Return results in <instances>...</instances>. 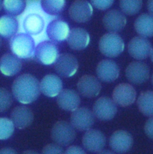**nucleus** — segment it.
Listing matches in <instances>:
<instances>
[{
	"label": "nucleus",
	"mask_w": 153,
	"mask_h": 154,
	"mask_svg": "<svg viewBox=\"0 0 153 154\" xmlns=\"http://www.w3.org/2000/svg\"><path fill=\"white\" fill-rule=\"evenodd\" d=\"M119 6L124 13L133 15L140 10L142 1L140 0H121L119 1Z\"/></svg>",
	"instance_id": "obj_30"
},
{
	"label": "nucleus",
	"mask_w": 153,
	"mask_h": 154,
	"mask_svg": "<svg viewBox=\"0 0 153 154\" xmlns=\"http://www.w3.org/2000/svg\"><path fill=\"white\" fill-rule=\"evenodd\" d=\"M0 154H17V153L11 148L5 147L1 149Z\"/></svg>",
	"instance_id": "obj_37"
},
{
	"label": "nucleus",
	"mask_w": 153,
	"mask_h": 154,
	"mask_svg": "<svg viewBox=\"0 0 153 154\" xmlns=\"http://www.w3.org/2000/svg\"><path fill=\"white\" fill-rule=\"evenodd\" d=\"M125 14L116 9L108 10L103 17V23L109 32L116 33L122 30L126 24Z\"/></svg>",
	"instance_id": "obj_13"
},
{
	"label": "nucleus",
	"mask_w": 153,
	"mask_h": 154,
	"mask_svg": "<svg viewBox=\"0 0 153 154\" xmlns=\"http://www.w3.org/2000/svg\"><path fill=\"white\" fill-rule=\"evenodd\" d=\"M98 48L103 55L109 57H116L123 51L124 42L117 33L107 32L100 37Z\"/></svg>",
	"instance_id": "obj_3"
},
{
	"label": "nucleus",
	"mask_w": 153,
	"mask_h": 154,
	"mask_svg": "<svg viewBox=\"0 0 153 154\" xmlns=\"http://www.w3.org/2000/svg\"><path fill=\"white\" fill-rule=\"evenodd\" d=\"M94 114L89 108H78L71 114L70 122L79 131H88L94 123Z\"/></svg>",
	"instance_id": "obj_7"
},
{
	"label": "nucleus",
	"mask_w": 153,
	"mask_h": 154,
	"mask_svg": "<svg viewBox=\"0 0 153 154\" xmlns=\"http://www.w3.org/2000/svg\"><path fill=\"white\" fill-rule=\"evenodd\" d=\"M136 32L142 37H148L153 35V15L148 13L140 14L134 23Z\"/></svg>",
	"instance_id": "obj_24"
},
{
	"label": "nucleus",
	"mask_w": 153,
	"mask_h": 154,
	"mask_svg": "<svg viewBox=\"0 0 153 154\" xmlns=\"http://www.w3.org/2000/svg\"><path fill=\"white\" fill-rule=\"evenodd\" d=\"M22 154H39L37 152L32 150H28L23 152Z\"/></svg>",
	"instance_id": "obj_40"
},
{
	"label": "nucleus",
	"mask_w": 153,
	"mask_h": 154,
	"mask_svg": "<svg viewBox=\"0 0 153 154\" xmlns=\"http://www.w3.org/2000/svg\"><path fill=\"white\" fill-rule=\"evenodd\" d=\"M67 43L73 49L81 50L85 48L89 42V35L83 28H71L67 38Z\"/></svg>",
	"instance_id": "obj_22"
},
{
	"label": "nucleus",
	"mask_w": 153,
	"mask_h": 154,
	"mask_svg": "<svg viewBox=\"0 0 153 154\" xmlns=\"http://www.w3.org/2000/svg\"><path fill=\"white\" fill-rule=\"evenodd\" d=\"M11 120L18 129H24L29 126L34 120L32 109L26 106H17L10 114Z\"/></svg>",
	"instance_id": "obj_19"
},
{
	"label": "nucleus",
	"mask_w": 153,
	"mask_h": 154,
	"mask_svg": "<svg viewBox=\"0 0 153 154\" xmlns=\"http://www.w3.org/2000/svg\"><path fill=\"white\" fill-rule=\"evenodd\" d=\"M64 154H86V152L79 146H71L66 149Z\"/></svg>",
	"instance_id": "obj_36"
},
{
	"label": "nucleus",
	"mask_w": 153,
	"mask_h": 154,
	"mask_svg": "<svg viewBox=\"0 0 153 154\" xmlns=\"http://www.w3.org/2000/svg\"><path fill=\"white\" fill-rule=\"evenodd\" d=\"M144 130L147 136L153 139V117L147 120L144 126Z\"/></svg>",
	"instance_id": "obj_35"
},
{
	"label": "nucleus",
	"mask_w": 153,
	"mask_h": 154,
	"mask_svg": "<svg viewBox=\"0 0 153 154\" xmlns=\"http://www.w3.org/2000/svg\"><path fill=\"white\" fill-rule=\"evenodd\" d=\"M63 149L57 144L50 143L46 145L41 154H64Z\"/></svg>",
	"instance_id": "obj_33"
},
{
	"label": "nucleus",
	"mask_w": 153,
	"mask_h": 154,
	"mask_svg": "<svg viewBox=\"0 0 153 154\" xmlns=\"http://www.w3.org/2000/svg\"><path fill=\"white\" fill-rule=\"evenodd\" d=\"M40 91V82L31 74L25 73L19 75L12 84V92L14 97L24 104L35 100Z\"/></svg>",
	"instance_id": "obj_1"
},
{
	"label": "nucleus",
	"mask_w": 153,
	"mask_h": 154,
	"mask_svg": "<svg viewBox=\"0 0 153 154\" xmlns=\"http://www.w3.org/2000/svg\"><path fill=\"white\" fill-rule=\"evenodd\" d=\"M10 46L12 52L19 58L28 59L34 55L35 42L27 33L19 32L12 37L10 41Z\"/></svg>",
	"instance_id": "obj_2"
},
{
	"label": "nucleus",
	"mask_w": 153,
	"mask_h": 154,
	"mask_svg": "<svg viewBox=\"0 0 153 154\" xmlns=\"http://www.w3.org/2000/svg\"><path fill=\"white\" fill-rule=\"evenodd\" d=\"M40 4L46 13L50 15H56L64 8L65 1L64 0H42Z\"/></svg>",
	"instance_id": "obj_29"
},
{
	"label": "nucleus",
	"mask_w": 153,
	"mask_h": 154,
	"mask_svg": "<svg viewBox=\"0 0 153 154\" xmlns=\"http://www.w3.org/2000/svg\"><path fill=\"white\" fill-rule=\"evenodd\" d=\"M77 90L80 94L88 97L97 96L101 89L100 81L94 76L85 75L82 76L77 83Z\"/></svg>",
	"instance_id": "obj_14"
},
{
	"label": "nucleus",
	"mask_w": 153,
	"mask_h": 154,
	"mask_svg": "<svg viewBox=\"0 0 153 154\" xmlns=\"http://www.w3.org/2000/svg\"><path fill=\"white\" fill-rule=\"evenodd\" d=\"M97 154H115V153L110 150H101V151L99 152Z\"/></svg>",
	"instance_id": "obj_39"
},
{
	"label": "nucleus",
	"mask_w": 153,
	"mask_h": 154,
	"mask_svg": "<svg viewBox=\"0 0 153 154\" xmlns=\"http://www.w3.org/2000/svg\"><path fill=\"white\" fill-rule=\"evenodd\" d=\"M92 112L99 120L105 121L112 119L117 112L115 102L109 97L102 96L94 103Z\"/></svg>",
	"instance_id": "obj_6"
},
{
	"label": "nucleus",
	"mask_w": 153,
	"mask_h": 154,
	"mask_svg": "<svg viewBox=\"0 0 153 154\" xmlns=\"http://www.w3.org/2000/svg\"><path fill=\"white\" fill-rule=\"evenodd\" d=\"M151 81H152V83L153 84V73H152V77H151Z\"/></svg>",
	"instance_id": "obj_42"
},
{
	"label": "nucleus",
	"mask_w": 153,
	"mask_h": 154,
	"mask_svg": "<svg viewBox=\"0 0 153 154\" xmlns=\"http://www.w3.org/2000/svg\"><path fill=\"white\" fill-rule=\"evenodd\" d=\"M59 55L58 46L55 42L50 40L40 42L37 45L34 52L35 59L46 65L55 63Z\"/></svg>",
	"instance_id": "obj_5"
},
{
	"label": "nucleus",
	"mask_w": 153,
	"mask_h": 154,
	"mask_svg": "<svg viewBox=\"0 0 153 154\" xmlns=\"http://www.w3.org/2000/svg\"><path fill=\"white\" fill-rule=\"evenodd\" d=\"M151 42L145 37L136 36L128 43V51L137 60H143L150 55L152 51Z\"/></svg>",
	"instance_id": "obj_10"
},
{
	"label": "nucleus",
	"mask_w": 153,
	"mask_h": 154,
	"mask_svg": "<svg viewBox=\"0 0 153 154\" xmlns=\"http://www.w3.org/2000/svg\"><path fill=\"white\" fill-rule=\"evenodd\" d=\"M0 110L1 112L7 110L11 105L12 96L5 88L1 87L0 91Z\"/></svg>",
	"instance_id": "obj_32"
},
{
	"label": "nucleus",
	"mask_w": 153,
	"mask_h": 154,
	"mask_svg": "<svg viewBox=\"0 0 153 154\" xmlns=\"http://www.w3.org/2000/svg\"><path fill=\"white\" fill-rule=\"evenodd\" d=\"M93 12L91 4L84 0H76L71 4L68 13L70 17L77 22H85L90 19Z\"/></svg>",
	"instance_id": "obj_15"
},
{
	"label": "nucleus",
	"mask_w": 153,
	"mask_h": 154,
	"mask_svg": "<svg viewBox=\"0 0 153 154\" xmlns=\"http://www.w3.org/2000/svg\"><path fill=\"white\" fill-rule=\"evenodd\" d=\"M147 8L150 14L153 15V1H148L147 2Z\"/></svg>",
	"instance_id": "obj_38"
},
{
	"label": "nucleus",
	"mask_w": 153,
	"mask_h": 154,
	"mask_svg": "<svg viewBox=\"0 0 153 154\" xmlns=\"http://www.w3.org/2000/svg\"><path fill=\"white\" fill-rule=\"evenodd\" d=\"M113 2V0H93L91 3L98 9L105 10L110 7Z\"/></svg>",
	"instance_id": "obj_34"
},
{
	"label": "nucleus",
	"mask_w": 153,
	"mask_h": 154,
	"mask_svg": "<svg viewBox=\"0 0 153 154\" xmlns=\"http://www.w3.org/2000/svg\"><path fill=\"white\" fill-rule=\"evenodd\" d=\"M1 2L5 11L13 16L21 14L26 5V1L23 0H4Z\"/></svg>",
	"instance_id": "obj_28"
},
{
	"label": "nucleus",
	"mask_w": 153,
	"mask_h": 154,
	"mask_svg": "<svg viewBox=\"0 0 153 154\" xmlns=\"http://www.w3.org/2000/svg\"><path fill=\"white\" fill-rule=\"evenodd\" d=\"M136 91L134 87L128 83H121L117 85L113 92L112 98L115 103L127 106L131 105L136 99Z\"/></svg>",
	"instance_id": "obj_11"
},
{
	"label": "nucleus",
	"mask_w": 153,
	"mask_h": 154,
	"mask_svg": "<svg viewBox=\"0 0 153 154\" xmlns=\"http://www.w3.org/2000/svg\"><path fill=\"white\" fill-rule=\"evenodd\" d=\"M23 29L29 35H35L40 34L44 26V21L42 16L37 13H30L24 19Z\"/></svg>",
	"instance_id": "obj_25"
},
{
	"label": "nucleus",
	"mask_w": 153,
	"mask_h": 154,
	"mask_svg": "<svg viewBox=\"0 0 153 154\" xmlns=\"http://www.w3.org/2000/svg\"><path fill=\"white\" fill-rule=\"evenodd\" d=\"M19 23L17 19L13 16L6 14L0 18V34L1 36L9 38L16 34Z\"/></svg>",
	"instance_id": "obj_26"
},
{
	"label": "nucleus",
	"mask_w": 153,
	"mask_h": 154,
	"mask_svg": "<svg viewBox=\"0 0 153 154\" xmlns=\"http://www.w3.org/2000/svg\"><path fill=\"white\" fill-rule=\"evenodd\" d=\"M56 103L61 109L73 112L78 108L80 99L75 90L65 88L57 96Z\"/></svg>",
	"instance_id": "obj_20"
},
{
	"label": "nucleus",
	"mask_w": 153,
	"mask_h": 154,
	"mask_svg": "<svg viewBox=\"0 0 153 154\" xmlns=\"http://www.w3.org/2000/svg\"><path fill=\"white\" fill-rule=\"evenodd\" d=\"M22 66L20 59L14 54H5L0 60L1 71L7 76H13L17 73L20 70Z\"/></svg>",
	"instance_id": "obj_23"
},
{
	"label": "nucleus",
	"mask_w": 153,
	"mask_h": 154,
	"mask_svg": "<svg viewBox=\"0 0 153 154\" xmlns=\"http://www.w3.org/2000/svg\"><path fill=\"white\" fill-rule=\"evenodd\" d=\"M82 144L85 148L91 152H99L106 144L103 133L97 129H89L83 136Z\"/></svg>",
	"instance_id": "obj_16"
},
{
	"label": "nucleus",
	"mask_w": 153,
	"mask_h": 154,
	"mask_svg": "<svg viewBox=\"0 0 153 154\" xmlns=\"http://www.w3.org/2000/svg\"><path fill=\"white\" fill-rule=\"evenodd\" d=\"M13 122L8 118L1 117L0 119V139L6 140L13 134L14 128Z\"/></svg>",
	"instance_id": "obj_31"
},
{
	"label": "nucleus",
	"mask_w": 153,
	"mask_h": 154,
	"mask_svg": "<svg viewBox=\"0 0 153 154\" xmlns=\"http://www.w3.org/2000/svg\"><path fill=\"white\" fill-rule=\"evenodd\" d=\"M133 143L131 135L127 131L118 130L110 137L109 145L113 151L118 153H124L128 151Z\"/></svg>",
	"instance_id": "obj_12"
},
{
	"label": "nucleus",
	"mask_w": 153,
	"mask_h": 154,
	"mask_svg": "<svg viewBox=\"0 0 153 154\" xmlns=\"http://www.w3.org/2000/svg\"><path fill=\"white\" fill-rule=\"evenodd\" d=\"M127 79L135 84H140L146 81L149 77V69L146 64L142 61H133L125 69Z\"/></svg>",
	"instance_id": "obj_9"
},
{
	"label": "nucleus",
	"mask_w": 153,
	"mask_h": 154,
	"mask_svg": "<svg viewBox=\"0 0 153 154\" xmlns=\"http://www.w3.org/2000/svg\"><path fill=\"white\" fill-rule=\"evenodd\" d=\"M62 82L61 78L54 74L44 76L40 81L41 91L48 97L58 96L62 90Z\"/></svg>",
	"instance_id": "obj_21"
},
{
	"label": "nucleus",
	"mask_w": 153,
	"mask_h": 154,
	"mask_svg": "<svg viewBox=\"0 0 153 154\" xmlns=\"http://www.w3.org/2000/svg\"><path fill=\"white\" fill-rule=\"evenodd\" d=\"M50 136L56 144L59 146H67L74 141L76 137V132L71 123L60 120L53 126Z\"/></svg>",
	"instance_id": "obj_4"
},
{
	"label": "nucleus",
	"mask_w": 153,
	"mask_h": 154,
	"mask_svg": "<svg viewBox=\"0 0 153 154\" xmlns=\"http://www.w3.org/2000/svg\"><path fill=\"white\" fill-rule=\"evenodd\" d=\"M139 111L145 116L153 117V91L142 92L137 100Z\"/></svg>",
	"instance_id": "obj_27"
},
{
	"label": "nucleus",
	"mask_w": 153,
	"mask_h": 154,
	"mask_svg": "<svg viewBox=\"0 0 153 154\" xmlns=\"http://www.w3.org/2000/svg\"><path fill=\"white\" fill-rule=\"evenodd\" d=\"M48 37L53 42H59L67 38L70 32L68 23L61 19H56L49 23L46 28Z\"/></svg>",
	"instance_id": "obj_18"
},
{
	"label": "nucleus",
	"mask_w": 153,
	"mask_h": 154,
	"mask_svg": "<svg viewBox=\"0 0 153 154\" xmlns=\"http://www.w3.org/2000/svg\"><path fill=\"white\" fill-rule=\"evenodd\" d=\"M150 58H151V61L153 62V48L152 49V51H151V54H150Z\"/></svg>",
	"instance_id": "obj_41"
},
{
	"label": "nucleus",
	"mask_w": 153,
	"mask_h": 154,
	"mask_svg": "<svg viewBox=\"0 0 153 154\" xmlns=\"http://www.w3.org/2000/svg\"><path fill=\"white\" fill-rule=\"evenodd\" d=\"M79 63L76 57L69 53H64L59 55L54 63L56 72L61 76L69 77L77 70Z\"/></svg>",
	"instance_id": "obj_8"
},
{
	"label": "nucleus",
	"mask_w": 153,
	"mask_h": 154,
	"mask_svg": "<svg viewBox=\"0 0 153 154\" xmlns=\"http://www.w3.org/2000/svg\"><path fill=\"white\" fill-rule=\"evenodd\" d=\"M96 72L98 78L102 81L112 82L118 78L119 68L113 60L104 59L98 63Z\"/></svg>",
	"instance_id": "obj_17"
}]
</instances>
